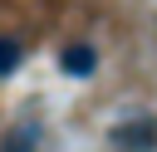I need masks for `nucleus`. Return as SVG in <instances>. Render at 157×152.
<instances>
[{
  "mask_svg": "<svg viewBox=\"0 0 157 152\" xmlns=\"http://www.w3.org/2000/svg\"><path fill=\"white\" fill-rule=\"evenodd\" d=\"M108 142L118 152H157V113H132L108 127Z\"/></svg>",
  "mask_w": 157,
  "mask_h": 152,
  "instance_id": "obj_1",
  "label": "nucleus"
},
{
  "mask_svg": "<svg viewBox=\"0 0 157 152\" xmlns=\"http://www.w3.org/2000/svg\"><path fill=\"white\" fill-rule=\"evenodd\" d=\"M39 137H44V123L39 118H20V123L5 127L0 152H39Z\"/></svg>",
  "mask_w": 157,
  "mask_h": 152,
  "instance_id": "obj_2",
  "label": "nucleus"
},
{
  "mask_svg": "<svg viewBox=\"0 0 157 152\" xmlns=\"http://www.w3.org/2000/svg\"><path fill=\"white\" fill-rule=\"evenodd\" d=\"M59 69H64L69 78H88V74L98 69V49H93V44H69V49L59 54Z\"/></svg>",
  "mask_w": 157,
  "mask_h": 152,
  "instance_id": "obj_3",
  "label": "nucleus"
},
{
  "mask_svg": "<svg viewBox=\"0 0 157 152\" xmlns=\"http://www.w3.org/2000/svg\"><path fill=\"white\" fill-rule=\"evenodd\" d=\"M20 54H25V49H20V39H10V34H5V39H0V74H15V69H20Z\"/></svg>",
  "mask_w": 157,
  "mask_h": 152,
  "instance_id": "obj_4",
  "label": "nucleus"
}]
</instances>
